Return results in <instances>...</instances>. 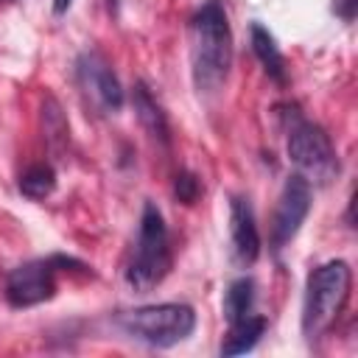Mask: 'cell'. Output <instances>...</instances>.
I'll return each mask as SVG.
<instances>
[{
    "mask_svg": "<svg viewBox=\"0 0 358 358\" xmlns=\"http://www.w3.org/2000/svg\"><path fill=\"white\" fill-rule=\"evenodd\" d=\"M190 62L199 92L224 84L232 64V31L221 0H204L190 17Z\"/></svg>",
    "mask_w": 358,
    "mask_h": 358,
    "instance_id": "6da1fadb",
    "label": "cell"
},
{
    "mask_svg": "<svg viewBox=\"0 0 358 358\" xmlns=\"http://www.w3.org/2000/svg\"><path fill=\"white\" fill-rule=\"evenodd\" d=\"M171 263L173 257H171V238H168L165 218L154 201H145L143 215H140L137 241H134V249H131V257L123 274L126 285L137 294H148L168 277Z\"/></svg>",
    "mask_w": 358,
    "mask_h": 358,
    "instance_id": "7a4b0ae2",
    "label": "cell"
},
{
    "mask_svg": "<svg viewBox=\"0 0 358 358\" xmlns=\"http://www.w3.org/2000/svg\"><path fill=\"white\" fill-rule=\"evenodd\" d=\"M352 285V271L344 260H330L310 271L302 305V336L319 341L341 316Z\"/></svg>",
    "mask_w": 358,
    "mask_h": 358,
    "instance_id": "3957f363",
    "label": "cell"
},
{
    "mask_svg": "<svg viewBox=\"0 0 358 358\" xmlns=\"http://www.w3.org/2000/svg\"><path fill=\"white\" fill-rule=\"evenodd\" d=\"M115 324L137 341L151 347H173L185 341L196 327V310L185 302H162V305H143L131 310L115 313Z\"/></svg>",
    "mask_w": 358,
    "mask_h": 358,
    "instance_id": "277c9868",
    "label": "cell"
},
{
    "mask_svg": "<svg viewBox=\"0 0 358 358\" xmlns=\"http://www.w3.org/2000/svg\"><path fill=\"white\" fill-rule=\"evenodd\" d=\"M288 117V157L296 165V173L313 185H330L338 173V157L330 143V134L305 120L296 109L285 112Z\"/></svg>",
    "mask_w": 358,
    "mask_h": 358,
    "instance_id": "5b68a950",
    "label": "cell"
},
{
    "mask_svg": "<svg viewBox=\"0 0 358 358\" xmlns=\"http://www.w3.org/2000/svg\"><path fill=\"white\" fill-rule=\"evenodd\" d=\"M62 266V255L48 260H28L11 268L6 280V299L11 308H34L56 294V271Z\"/></svg>",
    "mask_w": 358,
    "mask_h": 358,
    "instance_id": "8992f818",
    "label": "cell"
},
{
    "mask_svg": "<svg viewBox=\"0 0 358 358\" xmlns=\"http://www.w3.org/2000/svg\"><path fill=\"white\" fill-rule=\"evenodd\" d=\"M76 81L84 92V98L101 109V112H120L123 106V90L112 70V64L98 50H84L76 62Z\"/></svg>",
    "mask_w": 358,
    "mask_h": 358,
    "instance_id": "52a82bcc",
    "label": "cell"
},
{
    "mask_svg": "<svg viewBox=\"0 0 358 358\" xmlns=\"http://www.w3.org/2000/svg\"><path fill=\"white\" fill-rule=\"evenodd\" d=\"M308 213H310V182L302 179L299 173H294V176L285 179L280 201H277V210H274V218H271L268 241H271L274 252L285 249V243L294 241V235L299 232V227L308 218Z\"/></svg>",
    "mask_w": 358,
    "mask_h": 358,
    "instance_id": "ba28073f",
    "label": "cell"
},
{
    "mask_svg": "<svg viewBox=\"0 0 358 358\" xmlns=\"http://www.w3.org/2000/svg\"><path fill=\"white\" fill-rule=\"evenodd\" d=\"M229 243H232V260L238 266H252L260 257V232L255 224L252 204L243 196L229 199Z\"/></svg>",
    "mask_w": 358,
    "mask_h": 358,
    "instance_id": "9c48e42d",
    "label": "cell"
},
{
    "mask_svg": "<svg viewBox=\"0 0 358 358\" xmlns=\"http://www.w3.org/2000/svg\"><path fill=\"white\" fill-rule=\"evenodd\" d=\"M131 103H134V112H137V120L143 123V129H145V131H148L154 140H159L162 145H168V143H171L168 117H165L162 106L157 103V98L151 95V90H148L143 81H140V84H134Z\"/></svg>",
    "mask_w": 358,
    "mask_h": 358,
    "instance_id": "30bf717a",
    "label": "cell"
},
{
    "mask_svg": "<svg viewBox=\"0 0 358 358\" xmlns=\"http://www.w3.org/2000/svg\"><path fill=\"white\" fill-rule=\"evenodd\" d=\"M266 333V316H243L238 322L229 324V333L221 344V355H243L249 350H255V344L260 341V336Z\"/></svg>",
    "mask_w": 358,
    "mask_h": 358,
    "instance_id": "8fae6325",
    "label": "cell"
},
{
    "mask_svg": "<svg viewBox=\"0 0 358 358\" xmlns=\"http://www.w3.org/2000/svg\"><path fill=\"white\" fill-rule=\"evenodd\" d=\"M252 50H255L257 62L263 64L266 76H268L271 81H277V84H285V78H288V76H285V59H282L277 42H274V36H271L260 22L252 25Z\"/></svg>",
    "mask_w": 358,
    "mask_h": 358,
    "instance_id": "7c38bea8",
    "label": "cell"
},
{
    "mask_svg": "<svg viewBox=\"0 0 358 358\" xmlns=\"http://www.w3.org/2000/svg\"><path fill=\"white\" fill-rule=\"evenodd\" d=\"M42 137H45V143L53 154H62L70 143L67 117H64V112H62V106L53 95H48L45 103H42Z\"/></svg>",
    "mask_w": 358,
    "mask_h": 358,
    "instance_id": "4fadbf2b",
    "label": "cell"
},
{
    "mask_svg": "<svg viewBox=\"0 0 358 358\" xmlns=\"http://www.w3.org/2000/svg\"><path fill=\"white\" fill-rule=\"evenodd\" d=\"M56 190V171L48 162H34L20 173V193L39 201Z\"/></svg>",
    "mask_w": 358,
    "mask_h": 358,
    "instance_id": "5bb4252c",
    "label": "cell"
},
{
    "mask_svg": "<svg viewBox=\"0 0 358 358\" xmlns=\"http://www.w3.org/2000/svg\"><path fill=\"white\" fill-rule=\"evenodd\" d=\"M252 302H255V282L249 277L232 280L229 288H227V296H224V316H227V322L232 324V322L249 316Z\"/></svg>",
    "mask_w": 358,
    "mask_h": 358,
    "instance_id": "9a60e30c",
    "label": "cell"
},
{
    "mask_svg": "<svg viewBox=\"0 0 358 358\" xmlns=\"http://www.w3.org/2000/svg\"><path fill=\"white\" fill-rule=\"evenodd\" d=\"M201 193V185L199 179L190 173V171H179L176 179H173V196L182 201V204H193Z\"/></svg>",
    "mask_w": 358,
    "mask_h": 358,
    "instance_id": "2e32d148",
    "label": "cell"
},
{
    "mask_svg": "<svg viewBox=\"0 0 358 358\" xmlns=\"http://www.w3.org/2000/svg\"><path fill=\"white\" fill-rule=\"evenodd\" d=\"M355 8H358V0H333V11H336L344 22H352Z\"/></svg>",
    "mask_w": 358,
    "mask_h": 358,
    "instance_id": "e0dca14e",
    "label": "cell"
},
{
    "mask_svg": "<svg viewBox=\"0 0 358 358\" xmlns=\"http://www.w3.org/2000/svg\"><path fill=\"white\" fill-rule=\"evenodd\" d=\"M73 0H53V14H64Z\"/></svg>",
    "mask_w": 358,
    "mask_h": 358,
    "instance_id": "ac0fdd59",
    "label": "cell"
},
{
    "mask_svg": "<svg viewBox=\"0 0 358 358\" xmlns=\"http://www.w3.org/2000/svg\"><path fill=\"white\" fill-rule=\"evenodd\" d=\"M109 8H112V11H117V0H109Z\"/></svg>",
    "mask_w": 358,
    "mask_h": 358,
    "instance_id": "d6986e66",
    "label": "cell"
}]
</instances>
